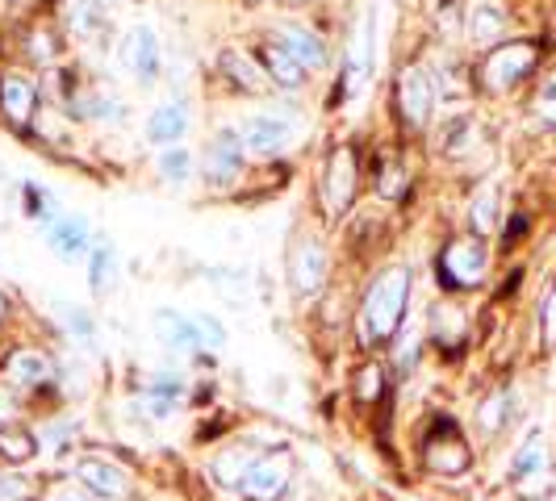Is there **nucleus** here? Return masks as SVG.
<instances>
[{
	"label": "nucleus",
	"instance_id": "1",
	"mask_svg": "<svg viewBox=\"0 0 556 501\" xmlns=\"http://www.w3.org/2000/svg\"><path fill=\"white\" fill-rule=\"evenodd\" d=\"M410 284H415V277L406 264H393L368 284L361 309H356V343L364 351H377L390 338H397L402 322H406V309H410Z\"/></svg>",
	"mask_w": 556,
	"mask_h": 501
},
{
	"label": "nucleus",
	"instance_id": "2",
	"mask_svg": "<svg viewBox=\"0 0 556 501\" xmlns=\"http://www.w3.org/2000/svg\"><path fill=\"white\" fill-rule=\"evenodd\" d=\"M535 67H540V42L515 38V42L490 47L485 55L477 59L473 76L485 97H510V92H519L535 76Z\"/></svg>",
	"mask_w": 556,
	"mask_h": 501
},
{
	"label": "nucleus",
	"instance_id": "3",
	"mask_svg": "<svg viewBox=\"0 0 556 501\" xmlns=\"http://www.w3.org/2000/svg\"><path fill=\"white\" fill-rule=\"evenodd\" d=\"M490 264H494V251H490V239L481 234H456L447 239L440 259H435V272H440V284L444 293H473L490 280Z\"/></svg>",
	"mask_w": 556,
	"mask_h": 501
},
{
	"label": "nucleus",
	"instance_id": "4",
	"mask_svg": "<svg viewBox=\"0 0 556 501\" xmlns=\"http://www.w3.org/2000/svg\"><path fill=\"white\" fill-rule=\"evenodd\" d=\"M440 97H444V84H440V72L431 63H406L397 72V84H393V110L402 117L406 130H422L431 126V117L440 110Z\"/></svg>",
	"mask_w": 556,
	"mask_h": 501
},
{
	"label": "nucleus",
	"instance_id": "5",
	"mask_svg": "<svg viewBox=\"0 0 556 501\" xmlns=\"http://www.w3.org/2000/svg\"><path fill=\"white\" fill-rule=\"evenodd\" d=\"M306 130V121H302V113L293 110H255L243 117V126H239V142H243V151H248L251 159H277L285 155L298 134Z\"/></svg>",
	"mask_w": 556,
	"mask_h": 501
},
{
	"label": "nucleus",
	"instance_id": "6",
	"mask_svg": "<svg viewBox=\"0 0 556 501\" xmlns=\"http://www.w3.org/2000/svg\"><path fill=\"white\" fill-rule=\"evenodd\" d=\"M553 439L535 426L523 435V444L515 447V455H510V485H515V493L528 501H540L553 493Z\"/></svg>",
	"mask_w": 556,
	"mask_h": 501
},
{
	"label": "nucleus",
	"instance_id": "7",
	"mask_svg": "<svg viewBox=\"0 0 556 501\" xmlns=\"http://www.w3.org/2000/svg\"><path fill=\"white\" fill-rule=\"evenodd\" d=\"M361 193V159H356V146H334L331 159L323 164L318 176V205L327 214V222L348 218V209L356 205Z\"/></svg>",
	"mask_w": 556,
	"mask_h": 501
},
{
	"label": "nucleus",
	"instance_id": "8",
	"mask_svg": "<svg viewBox=\"0 0 556 501\" xmlns=\"http://www.w3.org/2000/svg\"><path fill=\"white\" fill-rule=\"evenodd\" d=\"M422 464H427L435 476L469 473V464H473V447H469L465 431H460V422H456L452 414L431 418V431H427V439H422Z\"/></svg>",
	"mask_w": 556,
	"mask_h": 501
},
{
	"label": "nucleus",
	"instance_id": "9",
	"mask_svg": "<svg viewBox=\"0 0 556 501\" xmlns=\"http://www.w3.org/2000/svg\"><path fill=\"white\" fill-rule=\"evenodd\" d=\"M327 277H331V251L318 234H293L289 243V288L298 297H318L327 288Z\"/></svg>",
	"mask_w": 556,
	"mask_h": 501
},
{
	"label": "nucleus",
	"instance_id": "10",
	"mask_svg": "<svg viewBox=\"0 0 556 501\" xmlns=\"http://www.w3.org/2000/svg\"><path fill=\"white\" fill-rule=\"evenodd\" d=\"M117 63L139 88H151L164 72V42L151 26H130L117 42Z\"/></svg>",
	"mask_w": 556,
	"mask_h": 501
},
{
	"label": "nucleus",
	"instance_id": "11",
	"mask_svg": "<svg viewBox=\"0 0 556 501\" xmlns=\"http://www.w3.org/2000/svg\"><path fill=\"white\" fill-rule=\"evenodd\" d=\"M293 455L289 451H260L239 480V493L248 501H280L293 489Z\"/></svg>",
	"mask_w": 556,
	"mask_h": 501
},
{
	"label": "nucleus",
	"instance_id": "12",
	"mask_svg": "<svg viewBox=\"0 0 556 501\" xmlns=\"http://www.w3.org/2000/svg\"><path fill=\"white\" fill-rule=\"evenodd\" d=\"M243 164H248V151L239 142V130H218L214 139L205 142L201 159H197V171L210 189H230L239 176H243Z\"/></svg>",
	"mask_w": 556,
	"mask_h": 501
},
{
	"label": "nucleus",
	"instance_id": "13",
	"mask_svg": "<svg viewBox=\"0 0 556 501\" xmlns=\"http://www.w3.org/2000/svg\"><path fill=\"white\" fill-rule=\"evenodd\" d=\"M427 343L435 347V351H444V356H456V351H465V343H469V309L460 306L452 293L440 297L435 306L427 309Z\"/></svg>",
	"mask_w": 556,
	"mask_h": 501
},
{
	"label": "nucleus",
	"instance_id": "14",
	"mask_svg": "<svg viewBox=\"0 0 556 501\" xmlns=\"http://www.w3.org/2000/svg\"><path fill=\"white\" fill-rule=\"evenodd\" d=\"M368 80H372V22L361 17L348 38V51H343V72H339L343 97L356 101L361 92H368Z\"/></svg>",
	"mask_w": 556,
	"mask_h": 501
},
{
	"label": "nucleus",
	"instance_id": "15",
	"mask_svg": "<svg viewBox=\"0 0 556 501\" xmlns=\"http://www.w3.org/2000/svg\"><path fill=\"white\" fill-rule=\"evenodd\" d=\"M76 480L84 493L97 501H126L130 498V473L122 464H113L110 455H84L76 464Z\"/></svg>",
	"mask_w": 556,
	"mask_h": 501
},
{
	"label": "nucleus",
	"instance_id": "16",
	"mask_svg": "<svg viewBox=\"0 0 556 501\" xmlns=\"http://www.w3.org/2000/svg\"><path fill=\"white\" fill-rule=\"evenodd\" d=\"M55 372H59L55 360H51L42 347H13V351L4 356V381L22 393V397L47 389V385L55 381Z\"/></svg>",
	"mask_w": 556,
	"mask_h": 501
},
{
	"label": "nucleus",
	"instance_id": "17",
	"mask_svg": "<svg viewBox=\"0 0 556 501\" xmlns=\"http://www.w3.org/2000/svg\"><path fill=\"white\" fill-rule=\"evenodd\" d=\"M218 72H223V80L235 88V92H243V97H268L277 84L268 80V72L260 67V59L243 51V47H223L218 51Z\"/></svg>",
	"mask_w": 556,
	"mask_h": 501
},
{
	"label": "nucleus",
	"instance_id": "18",
	"mask_svg": "<svg viewBox=\"0 0 556 501\" xmlns=\"http://www.w3.org/2000/svg\"><path fill=\"white\" fill-rule=\"evenodd\" d=\"M268 34L277 38L280 47H289V51L298 55V63L306 67L309 76L331 67V47H327V38H323V34H314L309 26H302V22H277Z\"/></svg>",
	"mask_w": 556,
	"mask_h": 501
},
{
	"label": "nucleus",
	"instance_id": "19",
	"mask_svg": "<svg viewBox=\"0 0 556 501\" xmlns=\"http://www.w3.org/2000/svg\"><path fill=\"white\" fill-rule=\"evenodd\" d=\"M251 55L260 59V67L268 72V80L277 84V88H285V92H298V88H306L309 72L298 63V55L289 51V47H280L273 34H264L260 38V47L251 51Z\"/></svg>",
	"mask_w": 556,
	"mask_h": 501
},
{
	"label": "nucleus",
	"instance_id": "20",
	"mask_svg": "<svg viewBox=\"0 0 556 501\" xmlns=\"http://www.w3.org/2000/svg\"><path fill=\"white\" fill-rule=\"evenodd\" d=\"M0 113H4V121L17 126V130L34 126V117H38V80H34V76H22V72L0 76Z\"/></svg>",
	"mask_w": 556,
	"mask_h": 501
},
{
	"label": "nucleus",
	"instance_id": "21",
	"mask_svg": "<svg viewBox=\"0 0 556 501\" xmlns=\"http://www.w3.org/2000/svg\"><path fill=\"white\" fill-rule=\"evenodd\" d=\"M42 234H47V247L55 251L59 259H67V264H80L84 255L92 251V230L76 214H59L51 226H42Z\"/></svg>",
	"mask_w": 556,
	"mask_h": 501
},
{
	"label": "nucleus",
	"instance_id": "22",
	"mask_svg": "<svg viewBox=\"0 0 556 501\" xmlns=\"http://www.w3.org/2000/svg\"><path fill=\"white\" fill-rule=\"evenodd\" d=\"M189 130H193V113H189L185 101H164V105H155L151 117H147V126H142V134H147L151 146H176Z\"/></svg>",
	"mask_w": 556,
	"mask_h": 501
},
{
	"label": "nucleus",
	"instance_id": "23",
	"mask_svg": "<svg viewBox=\"0 0 556 501\" xmlns=\"http://www.w3.org/2000/svg\"><path fill=\"white\" fill-rule=\"evenodd\" d=\"M151 326H155V334H160V343H164V347H172V351H201L197 331H193V318H189V313H176V309H155Z\"/></svg>",
	"mask_w": 556,
	"mask_h": 501
},
{
	"label": "nucleus",
	"instance_id": "24",
	"mask_svg": "<svg viewBox=\"0 0 556 501\" xmlns=\"http://www.w3.org/2000/svg\"><path fill=\"white\" fill-rule=\"evenodd\" d=\"M67 29H72V38H80V42H101L105 34H110V13H105V4L101 0H76L72 4V13H67Z\"/></svg>",
	"mask_w": 556,
	"mask_h": 501
},
{
	"label": "nucleus",
	"instance_id": "25",
	"mask_svg": "<svg viewBox=\"0 0 556 501\" xmlns=\"http://www.w3.org/2000/svg\"><path fill=\"white\" fill-rule=\"evenodd\" d=\"M510 414H515V393L510 389H490L481 401H477V431L481 435H502L506 426H510Z\"/></svg>",
	"mask_w": 556,
	"mask_h": 501
},
{
	"label": "nucleus",
	"instance_id": "26",
	"mask_svg": "<svg viewBox=\"0 0 556 501\" xmlns=\"http://www.w3.org/2000/svg\"><path fill=\"white\" fill-rule=\"evenodd\" d=\"M465 26H469V42L481 47V51H490V47H498L502 34H506V13H502L498 4H473Z\"/></svg>",
	"mask_w": 556,
	"mask_h": 501
},
{
	"label": "nucleus",
	"instance_id": "27",
	"mask_svg": "<svg viewBox=\"0 0 556 501\" xmlns=\"http://www.w3.org/2000/svg\"><path fill=\"white\" fill-rule=\"evenodd\" d=\"M502 226V193L498 184H481L469 201V230L481 234V239H490L494 230Z\"/></svg>",
	"mask_w": 556,
	"mask_h": 501
},
{
	"label": "nucleus",
	"instance_id": "28",
	"mask_svg": "<svg viewBox=\"0 0 556 501\" xmlns=\"http://www.w3.org/2000/svg\"><path fill=\"white\" fill-rule=\"evenodd\" d=\"M38 451H42V447H38V431H26L22 422H17V426H0V464L22 468Z\"/></svg>",
	"mask_w": 556,
	"mask_h": 501
},
{
	"label": "nucleus",
	"instance_id": "29",
	"mask_svg": "<svg viewBox=\"0 0 556 501\" xmlns=\"http://www.w3.org/2000/svg\"><path fill=\"white\" fill-rule=\"evenodd\" d=\"M88 284H92L97 297H110L113 284H117V251L105 239H97L88 251Z\"/></svg>",
	"mask_w": 556,
	"mask_h": 501
},
{
	"label": "nucleus",
	"instance_id": "30",
	"mask_svg": "<svg viewBox=\"0 0 556 501\" xmlns=\"http://www.w3.org/2000/svg\"><path fill=\"white\" fill-rule=\"evenodd\" d=\"M260 451H251V447L235 444V447H223L218 455H214V464H210V473H214V480L223 485V489H239V480H243V473L251 468V460H255Z\"/></svg>",
	"mask_w": 556,
	"mask_h": 501
},
{
	"label": "nucleus",
	"instance_id": "31",
	"mask_svg": "<svg viewBox=\"0 0 556 501\" xmlns=\"http://www.w3.org/2000/svg\"><path fill=\"white\" fill-rule=\"evenodd\" d=\"M531 117H535L544 130H556V63L535 80V88H531Z\"/></svg>",
	"mask_w": 556,
	"mask_h": 501
},
{
	"label": "nucleus",
	"instance_id": "32",
	"mask_svg": "<svg viewBox=\"0 0 556 501\" xmlns=\"http://www.w3.org/2000/svg\"><path fill=\"white\" fill-rule=\"evenodd\" d=\"M155 167H160V176H164L167 184H185L189 176H193V167H197V159H193V151L189 146H160V155H155Z\"/></svg>",
	"mask_w": 556,
	"mask_h": 501
},
{
	"label": "nucleus",
	"instance_id": "33",
	"mask_svg": "<svg viewBox=\"0 0 556 501\" xmlns=\"http://www.w3.org/2000/svg\"><path fill=\"white\" fill-rule=\"evenodd\" d=\"M473 113H452L444 121V134H440V151L444 155H465L469 151V142H473Z\"/></svg>",
	"mask_w": 556,
	"mask_h": 501
},
{
	"label": "nucleus",
	"instance_id": "34",
	"mask_svg": "<svg viewBox=\"0 0 556 501\" xmlns=\"http://www.w3.org/2000/svg\"><path fill=\"white\" fill-rule=\"evenodd\" d=\"M59 322H63V331L72 334L76 343H92V338H97V318H92V309L76 306V301H63V306H59Z\"/></svg>",
	"mask_w": 556,
	"mask_h": 501
},
{
	"label": "nucleus",
	"instance_id": "35",
	"mask_svg": "<svg viewBox=\"0 0 556 501\" xmlns=\"http://www.w3.org/2000/svg\"><path fill=\"white\" fill-rule=\"evenodd\" d=\"M72 439H76V422H72V418H51V422L38 431V447L51 451V455H67V451H72Z\"/></svg>",
	"mask_w": 556,
	"mask_h": 501
},
{
	"label": "nucleus",
	"instance_id": "36",
	"mask_svg": "<svg viewBox=\"0 0 556 501\" xmlns=\"http://www.w3.org/2000/svg\"><path fill=\"white\" fill-rule=\"evenodd\" d=\"M59 51H63V38H59L51 26H34L29 29V38H26V55L34 59V63H55Z\"/></svg>",
	"mask_w": 556,
	"mask_h": 501
},
{
	"label": "nucleus",
	"instance_id": "37",
	"mask_svg": "<svg viewBox=\"0 0 556 501\" xmlns=\"http://www.w3.org/2000/svg\"><path fill=\"white\" fill-rule=\"evenodd\" d=\"M22 205H26V218L38 226H51L59 218L55 214V196L42 193L38 184H22Z\"/></svg>",
	"mask_w": 556,
	"mask_h": 501
},
{
	"label": "nucleus",
	"instance_id": "38",
	"mask_svg": "<svg viewBox=\"0 0 556 501\" xmlns=\"http://www.w3.org/2000/svg\"><path fill=\"white\" fill-rule=\"evenodd\" d=\"M406 193H410V176H406V167L381 164V171H377V196H381V201H402Z\"/></svg>",
	"mask_w": 556,
	"mask_h": 501
},
{
	"label": "nucleus",
	"instance_id": "39",
	"mask_svg": "<svg viewBox=\"0 0 556 501\" xmlns=\"http://www.w3.org/2000/svg\"><path fill=\"white\" fill-rule=\"evenodd\" d=\"M381 393H386V368L377 360H368L356 372V397H361L364 406H372V401H381Z\"/></svg>",
	"mask_w": 556,
	"mask_h": 501
},
{
	"label": "nucleus",
	"instance_id": "40",
	"mask_svg": "<svg viewBox=\"0 0 556 501\" xmlns=\"http://www.w3.org/2000/svg\"><path fill=\"white\" fill-rule=\"evenodd\" d=\"M193 318V331H197V343H201V351H218L226 343V326L214 318V313H189Z\"/></svg>",
	"mask_w": 556,
	"mask_h": 501
},
{
	"label": "nucleus",
	"instance_id": "41",
	"mask_svg": "<svg viewBox=\"0 0 556 501\" xmlns=\"http://www.w3.org/2000/svg\"><path fill=\"white\" fill-rule=\"evenodd\" d=\"M540 338H544V347H556V277L540 301Z\"/></svg>",
	"mask_w": 556,
	"mask_h": 501
},
{
	"label": "nucleus",
	"instance_id": "42",
	"mask_svg": "<svg viewBox=\"0 0 556 501\" xmlns=\"http://www.w3.org/2000/svg\"><path fill=\"white\" fill-rule=\"evenodd\" d=\"M17 418H22V393L0 381V426H17Z\"/></svg>",
	"mask_w": 556,
	"mask_h": 501
},
{
	"label": "nucleus",
	"instance_id": "43",
	"mask_svg": "<svg viewBox=\"0 0 556 501\" xmlns=\"http://www.w3.org/2000/svg\"><path fill=\"white\" fill-rule=\"evenodd\" d=\"M29 498V485L26 480H17L13 473L0 476V501H26Z\"/></svg>",
	"mask_w": 556,
	"mask_h": 501
},
{
	"label": "nucleus",
	"instance_id": "44",
	"mask_svg": "<svg viewBox=\"0 0 556 501\" xmlns=\"http://www.w3.org/2000/svg\"><path fill=\"white\" fill-rule=\"evenodd\" d=\"M51 501H92V498H88L84 489H72V485H63V489H55V493H51Z\"/></svg>",
	"mask_w": 556,
	"mask_h": 501
},
{
	"label": "nucleus",
	"instance_id": "45",
	"mask_svg": "<svg viewBox=\"0 0 556 501\" xmlns=\"http://www.w3.org/2000/svg\"><path fill=\"white\" fill-rule=\"evenodd\" d=\"M4 318H9V297L0 293V326H4Z\"/></svg>",
	"mask_w": 556,
	"mask_h": 501
},
{
	"label": "nucleus",
	"instance_id": "46",
	"mask_svg": "<svg viewBox=\"0 0 556 501\" xmlns=\"http://www.w3.org/2000/svg\"><path fill=\"white\" fill-rule=\"evenodd\" d=\"M248 4H277V0H248Z\"/></svg>",
	"mask_w": 556,
	"mask_h": 501
},
{
	"label": "nucleus",
	"instance_id": "47",
	"mask_svg": "<svg viewBox=\"0 0 556 501\" xmlns=\"http://www.w3.org/2000/svg\"><path fill=\"white\" fill-rule=\"evenodd\" d=\"M289 4H309V0H289Z\"/></svg>",
	"mask_w": 556,
	"mask_h": 501
}]
</instances>
